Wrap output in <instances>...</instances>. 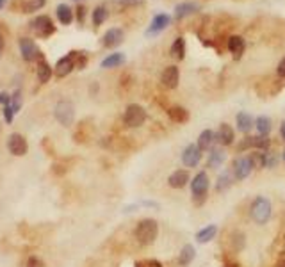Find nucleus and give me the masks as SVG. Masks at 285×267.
Listing matches in <instances>:
<instances>
[{"instance_id": "obj_1", "label": "nucleus", "mask_w": 285, "mask_h": 267, "mask_svg": "<svg viewBox=\"0 0 285 267\" xmlns=\"http://www.w3.org/2000/svg\"><path fill=\"white\" fill-rule=\"evenodd\" d=\"M134 235H136L139 244H151V242H155L157 235H159V224L155 219H141L136 226Z\"/></svg>"}, {"instance_id": "obj_2", "label": "nucleus", "mask_w": 285, "mask_h": 267, "mask_svg": "<svg viewBox=\"0 0 285 267\" xmlns=\"http://www.w3.org/2000/svg\"><path fill=\"white\" fill-rule=\"evenodd\" d=\"M271 214H273L271 201L267 200V198H262V196L255 198L251 207H249V216H251V219L257 224H266L271 219Z\"/></svg>"}, {"instance_id": "obj_3", "label": "nucleus", "mask_w": 285, "mask_h": 267, "mask_svg": "<svg viewBox=\"0 0 285 267\" xmlns=\"http://www.w3.org/2000/svg\"><path fill=\"white\" fill-rule=\"evenodd\" d=\"M209 175L205 171H200L192 178L191 182V192H192V200L196 205H203V201L207 200V192H209Z\"/></svg>"}, {"instance_id": "obj_4", "label": "nucleus", "mask_w": 285, "mask_h": 267, "mask_svg": "<svg viewBox=\"0 0 285 267\" xmlns=\"http://www.w3.org/2000/svg\"><path fill=\"white\" fill-rule=\"evenodd\" d=\"M144 120H146V111H144L139 103H130V105L127 107V111H125L123 114V121L127 127L138 129V127H141V125L144 123Z\"/></svg>"}, {"instance_id": "obj_5", "label": "nucleus", "mask_w": 285, "mask_h": 267, "mask_svg": "<svg viewBox=\"0 0 285 267\" xmlns=\"http://www.w3.org/2000/svg\"><path fill=\"white\" fill-rule=\"evenodd\" d=\"M53 114H55V120L62 125V127H71L73 120H75V107L71 102H59L53 109Z\"/></svg>"}, {"instance_id": "obj_6", "label": "nucleus", "mask_w": 285, "mask_h": 267, "mask_svg": "<svg viewBox=\"0 0 285 267\" xmlns=\"http://www.w3.org/2000/svg\"><path fill=\"white\" fill-rule=\"evenodd\" d=\"M20 52H22L23 61L32 62V61H40L45 55L41 53V50L38 48V44L34 43V40L31 38H20Z\"/></svg>"}, {"instance_id": "obj_7", "label": "nucleus", "mask_w": 285, "mask_h": 267, "mask_svg": "<svg viewBox=\"0 0 285 267\" xmlns=\"http://www.w3.org/2000/svg\"><path fill=\"white\" fill-rule=\"evenodd\" d=\"M253 169H255V166H253V162H251V159H249V155L239 157V159H236L234 160V164H232V173H234V177H236L237 180H244V178H248Z\"/></svg>"}, {"instance_id": "obj_8", "label": "nucleus", "mask_w": 285, "mask_h": 267, "mask_svg": "<svg viewBox=\"0 0 285 267\" xmlns=\"http://www.w3.org/2000/svg\"><path fill=\"white\" fill-rule=\"evenodd\" d=\"M32 31L40 36V38H48V36H52L53 32H55V25H53V22L50 20V16L41 14V16L34 18V22H32Z\"/></svg>"}, {"instance_id": "obj_9", "label": "nucleus", "mask_w": 285, "mask_h": 267, "mask_svg": "<svg viewBox=\"0 0 285 267\" xmlns=\"http://www.w3.org/2000/svg\"><path fill=\"white\" fill-rule=\"evenodd\" d=\"M27 139L23 137L22 134H11L7 139V150L16 157H23L27 153Z\"/></svg>"}, {"instance_id": "obj_10", "label": "nucleus", "mask_w": 285, "mask_h": 267, "mask_svg": "<svg viewBox=\"0 0 285 267\" xmlns=\"http://www.w3.org/2000/svg\"><path fill=\"white\" fill-rule=\"evenodd\" d=\"M271 146V139L267 135H255V137H246L244 141L239 144V151H242L246 148H255L258 151H267V148Z\"/></svg>"}, {"instance_id": "obj_11", "label": "nucleus", "mask_w": 285, "mask_h": 267, "mask_svg": "<svg viewBox=\"0 0 285 267\" xmlns=\"http://www.w3.org/2000/svg\"><path fill=\"white\" fill-rule=\"evenodd\" d=\"M201 160V150L198 148V144H189L184 148L182 153V162L186 168H196Z\"/></svg>"}, {"instance_id": "obj_12", "label": "nucleus", "mask_w": 285, "mask_h": 267, "mask_svg": "<svg viewBox=\"0 0 285 267\" xmlns=\"http://www.w3.org/2000/svg\"><path fill=\"white\" fill-rule=\"evenodd\" d=\"M125 40V32L123 29H120V27H112V29H109V31L103 34V46L105 48H116L118 44H121Z\"/></svg>"}, {"instance_id": "obj_13", "label": "nucleus", "mask_w": 285, "mask_h": 267, "mask_svg": "<svg viewBox=\"0 0 285 267\" xmlns=\"http://www.w3.org/2000/svg\"><path fill=\"white\" fill-rule=\"evenodd\" d=\"M73 70H75V57H73V52H70L68 55L59 59L53 71H55V75H57L59 79H62V77L70 75Z\"/></svg>"}, {"instance_id": "obj_14", "label": "nucleus", "mask_w": 285, "mask_h": 267, "mask_svg": "<svg viewBox=\"0 0 285 267\" xmlns=\"http://www.w3.org/2000/svg\"><path fill=\"white\" fill-rule=\"evenodd\" d=\"M171 23V16L166 13H160V14H155L153 20H151L150 27L146 29V36H153V34H159L160 31H164L168 29V25Z\"/></svg>"}, {"instance_id": "obj_15", "label": "nucleus", "mask_w": 285, "mask_h": 267, "mask_svg": "<svg viewBox=\"0 0 285 267\" xmlns=\"http://www.w3.org/2000/svg\"><path fill=\"white\" fill-rule=\"evenodd\" d=\"M160 80H162V86L168 89H175L178 86V80H180V70L177 66H168L162 75H160Z\"/></svg>"}, {"instance_id": "obj_16", "label": "nucleus", "mask_w": 285, "mask_h": 267, "mask_svg": "<svg viewBox=\"0 0 285 267\" xmlns=\"http://www.w3.org/2000/svg\"><path fill=\"white\" fill-rule=\"evenodd\" d=\"M236 139V134H234V129H232L228 123H221V127L218 129V134H216V141L221 144V146H230L232 142Z\"/></svg>"}, {"instance_id": "obj_17", "label": "nucleus", "mask_w": 285, "mask_h": 267, "mask_svg": "<svg viewBox=\"0 0 285 267\" xmlns=\"http://www.w3.org/2000/svg\"><path fill=\"white\" fill-rule=\"evenodd\" d=\"M187 182H189V171L187 169H177L168 178L169 187H173V189H182V187L187 185Z\"/></svg>"}, {"instance_id": "obj_18", "label": "nucleus", "mask_w": 285, "mask_h": 267, "mask_svg": "<svg viewBox=\"0 0 285 267\" xmlns=\"http://www.w3.org/2000/svg\"><path fill=\"white\" fill-rule=\"evenodd\" d=\"M196 11H200V4H196V2H180L175 7V18L182 20V18L189 16V14L196 13Z\"/></svg>"}, {"instance_id": "obj_19", "label": "nucleus", "mask_w": 285, "mask_h": 267, "mask_svg": "<svg viewBox=\"0 0 285 267\" xmlns=\"http://www.w3.org/2000/svg\"><path fill=\"white\" fill-rule=\"evenodd\" d=\"M225 160H227V151L223 150V148H212V150H210L209 160H207V166L212 169H218V168H221Z\"/></svg>"}, {"instance_id": "obj_20", "label": "nucleus", "mask_w": 285, "mask_h": 267, "mask_svg": "<svg viewBox=\"0 0 285 267\" xmlns=\"http://www.w3.org/2000/svg\"><path fill=\"white\" fill-rule=\"evenodd\" d=\"M214 142H216V134L212 132V130H203V132L200 134V137H198V148H200L201 151H209L214 148Z\"/></svg>"}, {"instance_id": "obj_21", "label": "nucleus", "mask_w": 285, "mask_h": 267, "mask_svg": "<svg viewBox=\"0 0 285 267\" xmlns=\"http://www.w3.org/2000/svg\"><path fill=\"white\" fill-rule=\"evenodd\" d=\"M216 235H218V226H216V224H209V226L201 228V230L196 233V240H198L200 244H207V242H210Z\"/></svg>"}, {"instance_id": "obj_22", "label": "nucleus", "mask_w": 285, "mask_h": 267, "mask_svg": "<svg viewBox=\"0 0 285 267\" xmlns=\"http://www.w3.org/2000/svg\"><path fill=\"white\" fill-rule=\"evenodd\" d=\"M236 121H237V129H239L242 134H248L249 130L255 127L253 118H251V114H248V112H239Z\"/></svg>"}, {"instance_id": "obj_23", "label": "nucleus", "mask_w": 285, "mask_h": 267, "mask_svg": "<svg viewBox=\"0 0 285 267\" xmlns=\"http://www.w3.org/2000/svg\"><path fill=\"white\" fill-rule=\"evenodd\" d=\"M244 48H246V43L240 36H230V38H228V50H230L236 57H239L240 53L244 52Z\"/></svg>"}, {"instance_id": "obj_24", "label": "nucleus", "mask_w": 285, "mask_h": 267, "mask_svg": "<svg viewBox=\"0 0 285 267\" xmlns=\"http://www.w3.org/2000/svg\"><path fill=\"white\" fill-rule=\"evenodd\" d=\"M168 114L175 123H186V121L189 120V111H187L186 107H180V105L171 107L168 111Z\"/></svg>"}, {"instance_id": "obj_25", "label": "nucleus", "mask_w": 285, "mask_h": 267, "mask_svg": "<svg viewBox=\"0 0 285 267\" xmlns=\"http://www.w3.org/2000/svg\"><path fill=\"white\" fill-rule=\"evenodd\" d=\"M50 77H52V68H50V64L47 62V59H40L38 61V79H40L41 84H47L50 80Z\"/></svg>"}, {"instance_id": "obj_26", "label": "nucleus", "mask_w": 285, "mask_h": 267, "mask_svg": "<svg viewBox=\"0 0 285 267\" xmlns=\"http://www.w3.org/2000/svg\"><path fill=\"white\" fill-rule=\"evenodd\" d=\"M55 11H57V18H59V22H61L62 25H70V23L73 22V11H71L70 5L59 4Z\"/></svg>"}, {"instance_id": "obj_27", "label": "nucleus", "mask_w": 285, "mask_h": 267, "mask_svg": "<svg viewBox=\"0 0 285 267\" xmlns=\"http://www.w3.org/2000/svg\"><path fill=\"white\" fill-rule=\"evenodd\" d=\"M194 257H196V249H194V246H191V244H186L182 248V251H180V257H178V264L180 266H189V264L194 260Z\"/></svg>"}, {"instance_id": "obj_28", "label": "nucleus", "mask_w": 285, "mask_h": 267, "mask_svg": "<svg viewBox=\"0 0 285 267\" xmlns=\"http://www.w3.org/2000/svg\"><path fill=\"white\" fill-rule=\"evenodd\" d=\"M125 64V53H111V55H107L105 59L102 61V68H118Z\"/></svg>"}, {"instance_id": "obj_29", "label": "nucleus", "mask_w": 285, "mask_h": 267, "mask_svg": "<svg viewBox=\"0 0 285 267\" xmlns=\"http://www.w3.org/2000/svg\"><path fill=\"white\" fill-rule=\"evenodd\" d=\"M171 55L175 59H178V61L184 59V55H186V41H184V38H177L173 41V44H171Z\"/></svg>"}, {"instance_id": "obj_30", "label": "nucleus", "mask_w": 285, "mask_h": 267, "mask_svg": "<svg viewBox=\"0 0 285 267\" xmlns=\"http://www.w3.org/2000/svg\"><path fill=\"white\" fill-rule=\"evenodd\" d=\"M232 180H234V177H232V171L230 169H227V171H223L221 175H219L218 178V183H216V191H225V189H228V187L232 185Z\"/></svg>"}, {"instance_id": "obj_31", "label": "nucleus", "mask_w": 285, "mask_h": 267, "mask_svg": "<svg viewBox=\"0 0 285 267\" xmlns=\"http://www.w3.org/2000/svg\"><path fill=\"white\" fill-rule=\"evenodd\" d=\"M255 127L258 130V135H267L271 132V120L267 116H258L257 121H255Z\"/></svg>"}, {"instance_id": "obj_32", "label": "nucleus", "mask_w": 285, "mask_h": 267, "mask_svg": "<svg viewBox=\"0 0 285 267\" xmlns=\"http://www.w3.org/2000/svg\"><path fill=\"white\" fill-rule=\"evenodd\" d=\"M107 16H109V11L105 9V5H98V7L93 11V23L96 27L102 25V23L107 20Z\"/></svg>"}, {"instance_id": "obj_33", "label": "nucleus", "mask_w": 285, "mask_h": 267, "mask_svg": "<svg viewBox=\"0 0 285 267\" xmlns=\"http://www.w3.org/2000/svg\"><path fill=\"white\" fill-rule=\"evenodd\" d=\"M45 4H47V0H23L22 7H23V11H25V13H32V11L41 9Z\"/></svg>"}, {"instance_id": "obj_34", "label": "nucleus", "mask_w": 285, "mask_h": 267, "mask_svg": "<svg viewBox=\"0 0 285 267\" xmlns=\"http://www.w3.org/2000/svg\"><path fill=\"white\" fill-rule=\"evenodd\" d=\"M251 162H253L255 168H266V151H257V153H251L249 155Z\"/></svg>"}, {"instance_id": "obj_35", "label": "nucleus", "mask_w": 285, "mask_h": 267, "mask_svg": "<svg viewBox=\"0 0 285 267\" xmlns=\"http://www.w3.org/2000/svg\"><path fill=\"white\" fill-rule=\"evenodd\" d=\"M11 107H13V111L18 112L20 111V107H22V91L20 89H16L13 94H11Z\"/></svg>"}, {"instance_id": "obj_36", "label": "nucleus", "mask_w": 285, "mask_h": 267, "mask_svg": "<svg viewBox=\"0 0 285 267\" xmlns=\"http://www.w3.org/2000/svg\"><path fill=\"white\" fill-rule=\"evenodd\" d=\"M73 57H75V68H77V70H82V68L88 64V57H86V53L73 52Z\"/></svg>"}, {"instance_id": "obj_37", "label": "nucleus", "mask_w": 285, "mask_h": 267, "mask_svg": "<svg viewBox=\"0 0 285 267\" xmlns=\"http://www.w3.org/2000/svg\"><path fill=\"white\" fill-rule=\"evenodd\" d=\"M276 164H278V157L271 151H266V168H276Z\"/></svg>"}, {"instance_id": "obj_38", "label": "nucleus", "mask_w": 285, "mask_h": 267, "mask_svg": "<svg viewBox=\"0 0 285 267\" xmlns=\"http://www.w3.org/2000/svg\"><path fill=\"white\" fill-rule=\"evenodd\" d=\"M16 112L13 111V107H11V103H7V105H4V120L7 121V123H13V118Z\"/></svg>"}, {"instance_id": "obj_39", "label": "nucleus", "mask_w": 285, "mask_h": 267, "mask_svg": "<svg viewBox=\"0 0 285 267\" xmlns=\"http://www.w3.org/2000/svg\"><path fill=\"white\" fill-rule=\"evenodd\" d=\"M27 267H43V262H41L38 257H29V260H27Z\"/></svg>"}, {"instance_id": "obj_40", "label": "nucleus", "mask_w": 285, "mask_h": 267, "mask_svg": "<svg viewBox=\"0 0 285 267\" xmlns=\"http://www.w3.org/2000/svg\"><path fill=\"white\" fill-rule=\"evenodd\" d=\"M276 73H278V77H282V79H285V57L282 59L280 62H278V68H276Z\"/></svg>"}, {"instance_id": "obj_41", "label": "nucleus", "mask_w": 285, "mask_h": 267, "mask_svg": "<svg viewBox=\"0 0 285 267\" xmlns=\"http://www.w3.org/2000/svg\"><path fill=\"white\" fill-rule=\"evenodd\" d=\"M9 102H11V96H9L7 93H0V103H2V105H7Z\"/></svg>"}, {"instance_id": "obj_42", "label": "nucleus", "mask_w": 285, "mask_h": 267, "mask_svg": "<svg viewBox=\"0 0 285 267\" xmlns=\"http://www.w3.org/2000/svg\"><path fill=\"white\" fill-rule=\"evenodd\" d=\"M77 11H79V22H84V11H86V9L82 7V5H80V7L77 9Z\"/></svg>"}, {"instance_id": "obj_43", "label": "nucleus", "mask_w": 285, "mask_h": 267, "mask_svg": "<svg viewBox=\"0 0 285 267\" xmlns=\"http://www.w3.org/2000/svg\"><path fill=\"white\" fill-rule=\"evenodd\" d=\"M4 46H5V40H4V36L0 34V55H2V52H4Z\"/></svg>"}, {"instance_id": "obj_44", "label": "nucleus", "mask_w": 285, "mask_h": 267, "mask_svg": "<svg viewBox=\"0 0 285 267\" xmlns=\"http://www.w3.org/2000/svg\"><path fill=\"white\" fill-rule=\"evenodd\" d=\"M148 266H153V267H162V264H159V262H155V260H148Z\"/></svg>"}, {"instance_id": "obj_45", "label": "nucleus", "mask_w": 285, "mask_h": 267, "mask_svg": "<svg viewBox=\"0 0 285 267\" xmlns=\"http://www.w3.org/2000/svg\"><path fill=\"white\" fill-rule=\"evenodd\" d=\"M280 134H282V137H284V141H285V121L282 123V127H280Z\"/></svg>"}, {"instance_id": "obj_46", "label": "nucleus", "mask_w": 285, "mask_h": 267, "mask_svg": "<svg viewBox=\"0 0 285 267\" xmlns=\"http://www.w3.org/2000/svg\"><path fill=\"white\" fill-rule=\"evenodd\" d=\"M4 5H5V0H0V9L4 7Z\"/></svg>"}, {"instance_id": "obj_47", "label": "nucleus", "mask_w": 285, "mask_h": 267, "mask_svg": "<svg viewBox=\"0 0 285 267\" xmlns=\"http://www.w3.org/2000/svg\"><path fill=\"white\" fill-rule=\"evenodd\" d=\"M282 159H284V162H285V148H284V153H282Z\"/></svg>"}, {"instance_id": "obj_48", "label": "nucleus", "mask_w": 285, "mask_h": 267, "mask_svg": "<svg viewBox=\"0 0 285 267\" xmlns=\"http://www.w3.org/2000/svg\"><path fill=\"white\" fill-rule=\"evenodd\" d=\"M280 267H285V260H284V262H280Z\"/></svg>"}]
</instances>
